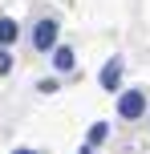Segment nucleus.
Masks as SVG:
<instances>
[{
	"label": "nucleus",
	"instance_id": "obj_7",
	"mask_svg": "<svg viewBox=\"0 0 150 154\" xmlns=\"http://www.w3.org/2000/svg\"><path fill=\"white\" fill-rule=\"evenodd\" d=\"M12 69V61H8V53H0V73H8Z\"/></svg>",
	"mask_w": 150,
	"mask_h": 154
},
{
	"label": "nucleus",
	"instance_id": "obj_4",
	"mask_svg": "<svg viewBox=\"0 0 150 154\" xmlns=\"http://www.w3.org/2000/svg\"><path fill=\"white\" fill-rule=\"evenodd\" d=\"M53 65H57V69H61V73H69L73 69V49H53Z\"/></svg>",
	"mask_w": 150,
	"mask_h": 154
},
{
	"label": "nucleus",
	"instance_id": "obj_6",
	"mask_svg": "<svg viewBox=\"0 0 150 154\" xmlns=\"http://www.w3.org/2000/svg\"><path fill=\"white\" fill-rule=\"evenodd\" d=\"M85 138H89V146H93V142H106V138H110V126H106V122H93Z\"/></svg>",
	"mask_w": 150,
	"mask_h": 154
},
{
	"label": "nucleus",
	"instance_id": "obj_9",
	"mask_svg": "<svg viewBox=\"0 0 150 154\" xmlns=\"http://www.w3.org/2000/svg\"><path fill=\"white\" fill-rule=\"evenodd\" d=\"M81 154H93V150H89V146H85V150H81Z\"/></svg>",
	"mask_w": 150,
	"mask_h": 154
},
{
	"label": "nucleus",
	"instance_id": "obj_3",
	"mask_svg": "<svg viewBox=\"0 0 150 154\" xmlns=\"http://www.w3.org/2000/svg\"><path fill=\"white\" fill-rule=\"evenodd\" d=\"M118 81H122V57H110L106 69H102V85L106 89H118Z\"/></svg>",
	"mask_w": 150,
	"mask_h": 154
},
{
	"label": "nucleus",
	"instance_id": "obj_1",
	"mask_svg": "<svg viewBox=\"0 0 150 154\" xmlns=\"http://www.w3.org/2000/svg\"><path fill=\"white\" fill-rule=\"evenodd\" d=\"M118 114L126 118V122L142 118V114H146V93H142V89H126V93H118Z\"/></svg>",
	"mask_w": 150,
	"mask_h": 154
},
{
	"label": "nucleus",
	"instance_id": "obj_2",
	"mask_svg": "<svg viewBox=\"0 0 150 154\" xmlns=\"http://www.w3.org/2000/svg\"><path fill=\"white\" fill-rule=\"evenodd\" d=\"M53 41H57V24L53 20H41L37 29H32V45L37 49H53Z\"/></svg>",
	"mask_w": 150,
	"mask_h": 154
},
{
	"label": "nucleus",
	"instance_id": "obj_5",
	"mask_svg": "<svg viewBox=\"0 0 150 154\" xmlns=\"http://www.w3.org/2000/svg\"><path fill=\"white\" fill-rule=\"evenodd\" d=\"M12 41H16V20L0 16V45H12Z\"/></svg>",
	"mask_w": 150,
	"mask_h": 154
},
{
	"label": "nucleus",
	"instance_id": "obj_8",
	"mask_svg": "<svg viewBox=\"0 0 150 154\" xmlns=\"http://www.w3.org/2000/svg\"><path fill=\"white\" fill-rule=\"evenodd\" d=\"M12 154H37V150H12Z\"/></svg>",
	"mask_w": 150,
	"mask_h": 154
}]
</instances>
